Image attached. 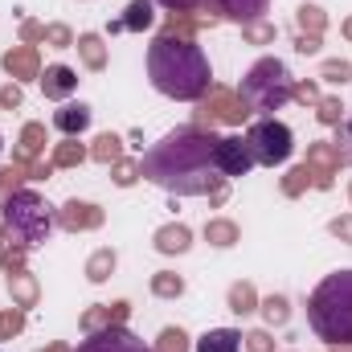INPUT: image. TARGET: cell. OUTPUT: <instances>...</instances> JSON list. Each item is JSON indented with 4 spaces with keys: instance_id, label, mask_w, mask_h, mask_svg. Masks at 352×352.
I'll use <instances>...</instances> for the list:
<instances>
[{
    "instance_id": "cell-1",
    "label": "cell",
    "mask_w": 352,
    "mask_h": 352,
    "mask_svg": "<svg viewBox=\"0 0 352 352\" xmlns=\"http://www.w3.org/2000/svg\"><path fill=\"white\" fill-rule=\"evenodd\" d=\"M213 148H217V135L209 127H197V123L176 127L144 152L140 176H148L152 184L168 188L176 197H209L213 205H221L230 188H226V176L217 173Z\"/></svg>"
},
{
    "instance_id": "cell-2",
    "label": "cell",
    "mask_w": 352,
    "mask_h": 352,
    "mask_svg": "<svg viewBox=\"0 0 352 352\" xmlns=\"http://www.w3.org/2000/svg\"><path fill=\"white\" fill-rule=\"evenodd\" d=\"M148 78L160 94L180 102H201L213 90V70L205 50L188 37H168V33H160L148 45Z\"/></svg>"
},
{
    "instance_id": "cell-3",
    "label": "cell",
    "mask_w": 352,
    "mask_h": 352,
    "mask_svg": "<svg viewBox=\"0 0 352 352\" xmlns=\"http://www.w3.org/2000/svg\"><path fill=\"white\" fill-rule=\"evenodd\" d=\"M307 324L328 349L352 344V270L328 274L307 299Z\"/></svg>"
},
{
    "instance_id": "cell-4",
    "label": "cell",
    "mask_w": 352,
    "mask_h": 352,
    "mask_svg": "<svg viewBox=\"0 0 352 352\" xmlns=\"http://www.w3.org/2000/svg\"><path fill=\"white\" fill-rule=\"evenodd\" d=\"M54 221H58V217H54V205H50L41 192H33V188H16V192L0 205V226L8 230L12 246H25V250L50 242Z\"/></svg>"
},
{
    "instance_id": "cell-5",
    "label": "cell",
    "mask_w": 352,
    "mask_h": 352,
    "mask_svg": "<svg viewBox=\"0 0 352 352\" xmlns=\"http://www.w3.org/2000/svg\"><path fill=\"white\" fill-rule=\"evenodd\" d=\"M291 87H295V78L287 74V66L278 62V58H258L250 70H246V78H242V102L250 107V115L258 111V115H270V111H278L287 98H291Z\"/></svg>"
},
{
    "instance_id": "cell-6",
    "label": "cell",
    "mask_w": 352,
    "mask_h": 352,
    "mask_svg": "<svg viewBox=\"0 0 352 352\" xmlns=\"http://www.w3.org/2000/svg\"><path fill=\"white\" fill-rule=\"evenodd\" d=\"M246 144H250V152H254V164H266V168L287 164L291 152H295V135H291V127L278 123V119H258V123L246 131Z\"/></svg>"
},
{
    "instance_id": "cell-7",
    "label": "cell",
    "mask_w": 352,
    "mask_h": 352,
    "mask_svg": "<svg viewBox=\"0 0 352 352\" xmlns=\"http://www.w3.org/2000/svg\"><path fill=\"white\" fill-rule=\"evenodd\" d=\"M246 119H250V107L242 102L238 90H226V87H213L201 98V107H197V127H209V131H213V123L242 127Z\"/></svg>"
},
{
    "instance_id": "cell-8",
    "label": "cell",
    "mask_w": 352,
    "mask_h": 352,
    "mask_svg": "<svg viewBox=\"0 0 352 352\" xmlns=\"http://www.w3.org/2000/svg\"><path fill=\"white\" fill-rule=\"evenodd\" d=\"M213 160H217V173L226 176V180L246 176L254 168V152H250L246 135H221L217 148H213Z\"/></svg>"
},
{
    "instance_id": "cell-9",
    "label": "cell",
    "mask_w": 352,
    "mask_h": 352,
    "mask_svg": "<svg viewBox=\"0 0 352 352\" xmlns=\"http://www.w3.org/2000/svg\"><path fill=\"white\" fill-rule=\"evenodd\" d=\"M74 352H156V349H148V344H144L135 332H127L123 324H111V328H102V332H90Z\"/></svg>"
},
{
    "instance_id": "cell-10",
    "label": "cell",
    "mask_w": 352,
    "mask_h": 352,
    "mask_svg": "<svg viewBox=\"0 0 352 352\" xmlns=\"http://www.w3.org/2000/svg\"><path fill=\"white\" fill-rule=\"evenodd\" d=\"M217 4V0H213ZM213 4L205 0L201 8H184V12H168V21H164V33L168 37H197L201 29H209V25H217V12H213Z\"/></svg>"
},
{
    "instance_id": "cell-11",
    "label": "cell",
    "mask_w": 352,
    "mask_h": 352,
    "mask_svg": "<svg viewBox=\"0 0 352 352\" xmlns=\"http://www.w3.org/2000/svg\"><path fill=\"white\" fill-rule=\"evenodd\" d=\"M303 164L311 168L316 188H332V180L340 173V152H336V144L320 140V144H307V160H303Z\"/></svg>"
},
{
    "instance_id": "cell-12",
    "label": "cell",
    "mask_w": 352,
    "mask_h": 352,
    "mask_svg": "<svg viewBox=\"0 0 352 352\" xmlns=\"http://www.w3.org/2000/svg\"><path fill=\"white\" fill-rule=\"evenodd\" d=\"M102 217H107V213H102L98 205H90V201H78V197H74V201H66V205L58 209V226H62V230H70V234L98 230V226H102Z\"/></svg>"
},
{
    "instance_id": "cell-13",
    "label": "cell",
    "mask_w": 352,
    "mask_h": 352,
    "mask_svg": "<svg viewBox=\"0 0 352 352\" xmlns=\"http://www.w3.org/2000/svg\"><path fill=\"white\" fill-rule=\"evenodd\" d=\"M4 74L12 82H29V78H41V58H37V45H12L4 58H0Z\"/></svg>"
},
{
    "instance_id": "cell-14",
    "label": "cell",
    "mask_w": 352,
    "mask_h": 352,
    "mask_svg": "<svg viewBox=\"0 0 352 352\" xmlns=\"http://www.w3.org/2000/svg\"><path fill=\"white\" fill-rule=\"evenodd\" d=\"M156 25V0H131L119 21H111V33H144Z\"/></svg>"
},
{
    "instance_id": "cell-15",
    "label": "cell",
    "mask_w": 352,
    "mask_h": 352,
    "mask_svg": "<svg viewBox=\"0 0 352 352\" xmlns=\"http://www.w3.org/2000/svg\"><path fill=\"white\" fill-rule=\"evenodd\" d=\"M37 82H41V90H45V98L66 102V98L78 90V74H74L70 66H45V74H41Z\"/></svg>"
},
{
    "instance_id": "cell-16",
    "label": "cell",
    "mask_w": 352,
    "mask_h": 352,
    "mask_svg": "<svg viewBox=\"0 0 352 352\" xmlns=\"http://www.w3.org/2000/svg\"><path fill=\"white\" fill-rule=\"evenodd\" d=\"M131 316V307L119 299V303H98V307H90V311H82V332H102V328H111V324H123Z\"/></svg>"
},
{
    "instance_id": "cell-17",
    "label": "cell",
    "mask_w": 352,
    "mask_h": 352,
    "mask_svg": "<svg viewBox=\"0 0 352 352\" xmlns=\"http://www.w3.org/2000/svg\"><path fill=\"white\" fill-rule=\"evenodd\" d=\"M54 127L62 135H82L90 127V107L87 102H66L62 111H54Z\"/></svg>"
},
{
    "instance_id": "cell-18",
    "label": "cell",
    "mask_w": 352,
    "mask_h": 352,
    "mask_svg": "<svg viewBox=\"0 0 352 352\" xmlns=\"http://www.w3.org/2000/svg\"><path fill=\"white\" fill-rule=\"evenodd\" d=\"M45 123H25L21 127V140H16V160L21 164H33L41 152H45Z\"/></svg>"
},
{
    "instance_id": "cell-19",
    "label": "cell",
    "mask_w": 352,
    "mask_h": 352,
    "mask_svg": "<svg viewBox=\"0 0 352 352\" xmlns=\"http://www.w3.org/2000/svg\"><path fill=\"white\" fill-rule=\"evenodd\" d=\"M152 242H156V250H160V254H184V250L192 246V234H188V226L173 221V226H160Z\"/></svg>"
},
{
    "instance_id": "cell-20",
    "label": "cell",
    "mask_w": 352,
    "mask_h": 352,
    "mask_svg": "<svg viewBox=\"0 0 352 352\" xmlns=\"http://www.w3.org/2000/svg\"><path fill=\"white\" fill-rule=\"evenodd\" d=\"M266 4L270 0H217V12L230 16V21H238V25H254L266 12Z\"/></svg>"
},
{
    "instance_id": "cell-21",
    "label": "cell",
    "mask_w": 352,
    "mask_h": 352,
    "mask_svg": "<svg viewBox=\"0 0 352 352\" xmlns=\"http://www.w3.org/2000/svg\"><path fill=\"white\" fill-rule=\"evenodd\" d=\"M8 295H12L16 307H33V303L41 299V287H37V278H33L29 270H12V274H8Z\"/></svg>"
},
{
    "instance_id": "cell-22",
    "label": "cell",
    "mask_w": 352,
    "mask_h": 352,
    "mask_svg": "<svg viewBox=\"0 0 352 352\" xmlns=\"http://www.w3.org/2000/svg\"><path fill=\"white\" fill-rule=\"evenodd\" d=\"M242 349V332L238 328H213L197 340V352H238Z\"/></svg>"
},
{
    "instance_id": "cell-23",
    "label": "cell",
    "mask_w": 352,
    "mask_h": 352,
    "mask_svg": "<svg viewBox=\"0 0 352 352\" xmlns=\"http://www.w3.org/2000/svg\"><path fill=\"white\" fill-rule=\"evenodd\" d=\"M74 45H78V54H82L87 70H107V45H102V37H98V33H82Z\"/></svg>"
},
{
    "instance_id": "cell-24",
    "label": "cell",
    "mask_w": 352,
    "mask_h": 352,
    "mask_svg": "<svg viewBox=\"0 0 352 352\" xmlns=\"http://www.w3.org/2000/svg\"><path fill=\"white\" fill-rule=\"evenodd\" d=\"M90 160H98V164H119V160H123V140H119L115 131H102V135L94 140V148H90Z\"/></svg>"
},
{
    "instance_id": "cell-25",
    "label": "cell",
    "mask_w": 352,
    "mask_h": 352,
    "mask_svg": "<svg viewBox=\"0 0 352 352\" xmlns=\"http://www.w3.org/2000/svg\"><path fill=\"white\" fill-rule=\"evenodd\" d=\"M87 156H90V152L78 144V135H66V144H58L50 160H54V168H78Z\"/></svg>"
},
{
    "instance_id": "cell-26",
    "label": "cell",
    "mask_w": 352,
    "mask_h": 352,
    "mask_svg": "<svg viewBox=\"0 0 352 352\" xmlns=\"http://www.w3.org/2000/svg\"><path fill=\"white\" fill-rule=\"evenodd\" d=\"M230 311H234V316L258 311V291H254V283H234V287H230Z\"/></svg>"
},
{
    "instance_id": "cell-27",
    "label": "cell",
    "mask_w": 352,
    "mask_h": 352,
    "mask_svg": "<svg viewBox=\"0 0 352 352\" xmlns=\"http://www.w3.org/2000/svg\"><path fill=\"white\" fill-rule=\"evenodd\" d=\"M205 238H209V246H234L238 242V226L234 221H226V217H213V221H205Z\"/></svg>"
},
{
    "instance_id": "cell-28",
    "label": "cell",
    "mask_w": 352,
    "mask_h": 352,
    "mask_svg": "<svg viewBox=\"0 0 352 352\" xmlns=\"http://www.w3.org/2000/svg\"><path fill=\"white\" fill-rule=\"evenodd\" d=\"M152 295H156V299H180V295H184V278L173 274V270L152 274Z\"/></svg>"
},
{
    "instance_id": "cell-29",
    "label": "cell",
    "mask_w": 352,
    "mask_h": 352,
    "mask_svg": "<svg viewBox=\"0 0 352 352\" xmlns=\"http://www.w3.org/2000/svg\"><path fill=\"white\" fill-rule=\"evenodd\" d=\"M295 21H299V33H311V37H320V33L328 29V16H324V8H316V4H303V8L295 12Z\"/></svg>"
},
{
    "instance_id": "cell-30",
    "label": "cell",
    "mask_w": 352,
    "mask_h": 352,
    "mask_svg": "<svg viewBox=\"0 0 352 352\" xmlns=\"http://www.w3.org/2000/svg\"><path fill=\"white\" fill-rule=\"evenodd\" d=\"M25 180H29V164L12 160V168H4V173H0V205H4V201H8L21 184H25Z\"/></svg>"
},
{
    "instance_id": "cell-31",
    "label": "cell",
    "mask_w": 352,
    "mask_h": 352,
    "mask_svg": "<svg viewBox=\"0 0 352 352\" xmlns=\"http://www.w3.org/2000/svg\"><path fill=\"white\" fill-rule=\"evenodd\" d=\"M111 270H115V250H94V254H90V263H87L90 283H107Z\"/></svg>"
},
{
    "instance_id": "cell-32",
    "label": "cell",
    "mask_w": 352,
    "mask_h": 352,
    "mask_svg": "<svg viewBox=\"0 0 352 352\" xmlns=\"http://www.w3.org/2000/svg\"><path fill=\"white\" fill-rule=\"evenodd\" d=\"M258 307H263V316H266V324H270V328H283V324L291 320V307H287V299H283V295H270V299H263Z\"/></svg>"
},
{
    "instance_id": "cell-33",
    "label": "cell",
    "mask_w": 352,
    "mask_h": 352,
    "mask_svg": "<svg viewBox=\"0 0 352 352\" xmlns=\"http://www.w3.org/2000/svg\"><path fill=\"white\" fill-rule=\"evenodd\" d=\"M21 328H25V307H4L0 311V340H12V336H21Z\"/></svg>"
},
{
    "instance_id": "cell-34",
    "label": "cell",
    "mask_w": 352,
    "mask_h": 352,
    "mask_svg": "<svg viewBox=\"0 0 352 352\" xmlns=\"http://www.w3.org/2000/svg\"><path fill=\"white\" fill-rule=\"evenodd\" d=\"M316 119H320L324 127H340V123H344V107H340V98H320V102H316Z\"/></svg>"
},
{
    "instance_id": "cell-35",
    "label": "cell",
    "mask_w": 352,
    "mask_h": 352,
    "mask_svg": "<svg viewBox=\"0 0 352 352\" xmlns=\"http://www.w3.org/2000/svg\"><path fill=\"white\" fill-rule=\"evenodd\" d=\"M307 184H316V180H311V168L299 164V168H291V173L283 176V197H299Z\"/></svg>"
},
{
    "instance_id": "cell-36",
    "label": "cell",
    "mask_w": 352,
    "mask_h": 352,
    "mask_svg": "<svg viewBox=\"0 0 352 352\" xmlns=\"http://www.w3.org/2000/svg\"><path fill=\"white\" fill-rule=\"evenodd\" d=\"M156 352H188V336L180 328H164L156 340Z\"/></svg>"
},
{
    "instance_id": "cell-37",
    "label": "cell",
    "mask_w": 352,
    "mask_h": 352,
    "mask_svg": "<svg viewBox=\"0 0 352 352\" xmlns=\"http://www.w3.org/2000/svg\"><path fill=\"white\" fill-rule=\"evenodd\" d=\"M320 74H324L328 82H340V87H344V82L352 78V62H344V58H332V62H324V70H320Z\"/></svg>"
},
{
    "instance_id": "cell-38",
    "label": "cell",
    "mask_w": 352,
    "mask_h": 352,
    "mask_svg": "<svg viewBox=\"0 0 352 352\" xmlns=\"http://www.w3.org/2000/svg\"><path fill=\"white\" fill-rule=\"evenodd\" d=\"M111 168H115V184H119V188H127V184L140 180V160H119V164H111Z\"/></svg>"
},
{
    "instance_id": "cell-39",
    "label": "cell",
    "mask_w": 352,
    "mask_h": 352,
    "mask_svg": "<svg viewBox=\"0 0 352 352\" xmlns=\"http://www.w3.org/2000/svg\"><path fill=\"white\" fill-rule=\"evenodd\" d=\"M332 144H336L340 160H349V164H352V115L340 123V127H336V140H332Z\"/></svg>"
},
{
    "instance_id": "cell-40",
    "label": "cell",
    "mask_w": 352,
    "mask_h": 352,
    "mask_svg": "<svg viewBox=\"0 0 352 352\" xmlns=\"http://www.w3.org/2000/svg\"><path fill=\"white\" fill-rule=\"evenodd\" d=\"M45 41H50L54 50H70V45H74V33H70L66 25H45Z\"/></svg>"
},
{
    "instance_id": "cell-41",
    "label": "cell",
    "mask_w": 352,
    "mask_h": 352,
    "mask_svg": "<svg viewBox=\"0 0 352 352\" xmlns=\"http://www.w3.org/2000/svg\"><path fill=\"white\" fill-rule=\"evenodd\" d=\"M242 29H246V41H250V45H266V41H274V25H266V21L242 25Z\"/></svg>"
},
{
    "instance_id": "cell-42",
    "label": "cell",
    "mask_w": 352,
    "mask_h": 352,
    "mask_svg": "<svg viewBox=\"0 0 352 352\" xmlns=\"http://www.w3.org/2000/svg\"><path fill=\"white\" fill-rule=\"evenodd\" d=\"M291 98H299L303 107H316V102H320V87H316V82H295V87H291Z\"/></svg>"
},
{
    "instance_id": "cell-43",
    "label": "cell",
    "mask_w": 352,
    "mask_h": 352,
    "mask_svg": "<svg viewBox=\"0 0 352 352\" xmlns=\"http://www.w3.org/2000/svg\"><path fill=\"white\" fill-rule=\"evenodd\" d=\"M0 266L12 274V270H25V246H12V250H4L0 254Z\"/></svg>"
},
{
    "instance_id": "cell-44",
    "label": "cell",
    "mask_w": 352,
    "mask_h": 352,
    "mask_svg": "<svg viewBox=\"0 0 352 352\" xmlns=\"http://www.w3.org/2000/svg\"><path fill=\"white\" fill-rule=\"evenodd\" d=\"M242 340H246V349H250V352H274L270 332H250V336H242Z\"/></svg>"
},
{
    "instance_id": "cell-45",
    "label": "cell",
    "mask_w": 352,
    "mask_h": 352,
    "mask_svg": "<svg viewBox=\"0 0 352 352\" xmlns=\"http://www.w3.org/2000/svg\"><path fill=\"white\" fill-rule=\"evenodd\" d=\"M12 107H21V87L16 82L0 87V111H12Z\"/></svg>"
},
{
    "instance_id": "cell-46",
    "label": "cell",
    "mask_w": 352,
    "mask_h": 352,
    "mask_svg": "<svg viewBox=\"0 0 352 352\" xmlns=\"http://www.w3.org/2000/svg\"><path fill=\"white\" fill-rule=\"evenodd\" d=\"M328 230H332V234H336L340 242H349V246H352V213H344V217H336V221H332Z\"/></svg>"
},
{
    "instance_id": "cell-47",
    "label": "cell",
    "mask_w": 352,
    "mask_h": 352,
    "mask_svg": "<svg viewBox=\"0 0 352 352\" xmlns=\"http://www.w3.org/2000/svg\"><path fill=\"white\" fill-rule=\"evenodd\" d=\"M21 37H25L29 45H33V41H45V25H37V21H25V25H21Z\"/></svg>"
},
{
    "instance_id": "cell-48",
    "label": "cell",
    "mask_w": 352,
    "mask_h": 352,
    "mask_svg": "<svg viewBox=\"0 0 352 352\" xmlns=\"http://www.w3.org/2000/svg\"><path fill=\"white\" fill-rule=\"evenodd\" d=\"M295 50H299L303 58H307V54H320V37H311V33H299V37H295Z\"/></svg>"
},
{
    "instance_id": "cell-49",
    "label": "cell",
    "mask_w": 352,
    "mask_h": 352,
    "mask_svg": "<svg viewBox=\"0 0 352 352\" xmlns=\"http://www.w3.org/2000/svg\"><path fill=\"white\" fill-rule=\"evenodd\" d=\"M45 176H54V160H33L29 164V180H45Z\"/></svg>"
},
{
    "instance_id": "cell-50",
    "label": "cell",
    "mask_w": 352,
    "mask_h": 352,
    "mask_svg": "<svg viewBox=\"0 0 352 352\" xmlns=\"http://www.w3.org/2000/svg\"><path fill=\"white\" fill-rule=\"evenodd\" d=\"M156 4H164L168 12H184V8H201L205 0H156Z\"/></svg>"
},
{
    "instance_id": "cell-51",
    "label": "cell",
    "mask_w": 352,
    "mask_h": 352,
    "mask_svg": "<svg viewBox=\"0 0 352 352\" xmlns=\"http://www.w3.org/2000/svg\"><path fill=\"white\" fill-rule=\"evenodd\" d=\"M4 246H12V238H8V230L0 226V254H4Z\"/></svg>"
},
{
    "instance_id": "cell-52",
    "label": "cell",
    "mask_w": 352,
    "mask_h": 352,
    "mask_svg": "<svg viewBox=\"0 0 352 352\" xmlns=\"http://www.w3.org/2000/svg\"><path fill=\"white\" fill-rule=\"evenodd\" d=\"M344 37H349V41H352V16H349V21H344Z\"/></svg>"
},
{
    "instance_id": "cell-53",
    "label": "cell",
    "mask_w": 352,
    "mask_h": 352,
    "mask_svg": "<svg viewBox=\"0 0 352 352\" xmlns=\"http://www.w3.org/2000/svg\"><path fill=\"white\" fill-rule=\"evenodd\" d=\"M45 352H70V349H66V344H50Z\"/></svg>"
},
{
    "instance_id": "cell-54",
    "label": "cell",
    "mask_w": 352,
    "mask_h": 352,
    "mask_svg": "<svg viewBox=\"0 0 352 352\" xmlns=\"http://www.w3.org/2000/svg\"><path fill=\"white\" fill-rule=\"evenodd\" d=\"M349 197H352V184H349Z\"/></svg>"
},
{
    "instance_id": "cell-55",
    "label": "cell",
    "mask_w": 352,
    "mask_h": 352,
    "mask_svg": "<svg viewBox=\"0 0 352 352\" xmlns=\"http://www.w3.org/2000/svg\"><path fill=\"white\" fill-rule=\"evenodd\" d=\"M0 148H4V140H0Z\"/></svg>"
}]
</instances>
